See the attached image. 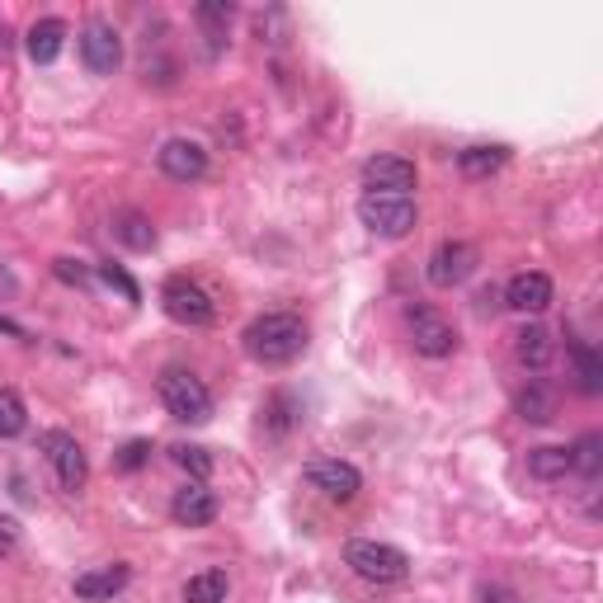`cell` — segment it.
Segmentation results:
<instances>
[{
  "label": "cell",
  "mask_w": 603,
  "mask_h": 603,
  "mask_svg": "<svg viewBox=\"0 0 603 603\" xmlns=\"http://www.w3.org/2000/svg\"><path fill=\"white\" fill-rule=\"evenodd\" d=\"M241 340H245V353H251L255 363L283 368V363L302 359V349H307V326H302V316H293V311H264L245 326Z\"/></svg>",
  "instance_id": "1"
},
{
  "label": "cell",
  "mask_w": 603,
  "mask_h": 603,
  "mask_svg": "<svg viewBox=\"0 0 603 603\" xmlns=\"http://www.w3.org/2000/svg\"><path fill=\"white\" fill-rule=\"evenodd\" d=\"M345 565L368 584H401L405 575H411V557H405L401 547L372 542V538H353L345 547Z\"/></svg>",
  "instance_id": "2"
},
{
  "label": "cell",
  "mask_w": 603,
  "mask_h": 603,
  "mask_svg": "<svg viewBox=\"0 0 603 603\" xmlns=\"http://www.w3.org/2000/svg\"><path fill=\"white\" fill-rule=\"evenodd\" d=\"M359 222L368 226L372 236L401 241V236L415 232L420 208H415V199H396V193H363V199H359Z\"/></svg>",
  "instance_id": "3"
},
{
  "label": "cell",
  "mask_w": 603,
  "mask_h": 603,
  "mask_svg": "<svg viewBox=\"0 0 603 603\" xmlns=\"http://www.w3.org/2000/svg\"><path fill=\"white\" fill-rule=\"evenodd\" d=\"M156 392H161L166 411L180 420V424H208V420H212V396H208V387L193 378V372H184V368H166L161 382H156Z\"/></svg>",
  "instance_id": "4"
},
{
  "label": "cell",
  "mask_w": 603,
  "mask_h": 603,
  "mask_svg": "<svg viewBox=\"0 0 603 603\" xmlns=\"http://www.w3.org/2000/svg\"><path fill=\"white\" fill-rule=\"evenodd\" d=\"M161 307H166V316H170L174 326H189V330H203V326L218 321V307H212V297H208L193 278H184V274L166 278Z\"/></svg>",
  "instance_id": "5"
},
{
  "label": "cell",
  "mask_w": 603,
  "mask_h": 603,
  "mask_svg": "<svg viewBox=\"0 0 603 603\" xmlns=\"http://www.w3.org/2000/svg\"><path fill=\"white\" fill-rule=\"evenodd\" d=\"M405 326H411L415 353H424V359H448V353L457 349L453 321L443 311H434V307H411V311H405Z\"/></svg>",
  "instance_id": "6"
},
{
  "label": "cell",
  "mask_w": 603,
  "mask_h": 603,
  "mask_svg": "<svg viewBox=\"0 0 603 603\" xmlns=\"http://www.w3.org/2000/svg\"><path fill=\"white\" fill-rule=\"evenodd\" d=\"M302 476H307L311 490H321L326 500H353L363 486V476L353 463H345V457H311L307 467H302Z\"/></svg>",
  "instance_id": "7"
},
{
  "label": "cell",
  "mask_w": 603,
  "mask_h": 603,
  "mask_svg": "<svg viewBox=\"0 0 603 603\" xmlns=\"http://www.w3.org/2000/svg\"><path fill=\"white\" fill-rule=\"evenodd\" d=\"M43 453H47L52 472H57L62 490L76 495V490L85 486V476H91V463H85V448H81V443L71 438L66 430H47V434H43Z\"/></svg>",
  "instance_id": "8"
},
{
  "label": "cell",
  "mask_w": 603,
  "mask_h": 603,
  "mask_svg": "<svg viewBox=\"0 0 603 603\" xmlns=\"http://www.w3.org/2000/svg\"><path fill=\"white\" fill-rule=\"evenodd\" d=\"M81 62L91 76H114L118 62H123V39H118V29L114 24H104V20H91L81 29Z\"/></svg>",
  "instance_id": "9"
},
{
  "label": "cell",
  "mask_w": 603,
  "mask_h": 603,
  "mask_svg": "<svg viewBox=\"0 0 603 603\" xmlns=\"http://www.w3.org/2000/svg\"><path fill=\"white\" fill-rule=\"evenodd\" d=\"M415 161H405V156H372L363 161V189L368 193H396V199H411L415 189Z\"/></svg>",
  "instance_id": "10"
},
{
  "label": "cell",
  "mask_w": 603,
  "mask_h": 603,
  "mask_svg": "<svg viewBox=\"0 0 603 603\" xmlns=\"http://www.w3.org/2000/svg\"><path fill=\"white\" fill-rule=\"evenodd\" d=\"M476 269V245L472 241H443L438 251L430 255V283L434 288H457V283H467Z\"/></svg>",
  "instance_id": "11"
},
{
  "label": "cell",
  "mask_w": 603,
  "mask_h": 603,
  "mask_svg": "<svg viewBox=\"0 0 603 603\" xmlns=\"http://www.w3.org/2000/svg\"><path fill=\"white\" fill-rule=\"evenodd\" d=\"M156 166H161L170 180L189 184V180H203V174H208V151L199 147V141H189V137H170L166 147L156 151Z\"/></svg>",
  "instance_id": "12"
},
{
  "label": "cell",
  "mask_w": 603,
  "mask_h": 603,
  "mask_svg": "<svg viewBox=\"0 0 603 603\" xmlns=\"http://www.w3.org/2000/svg\"><path fill=\"white\" fill-rule=\"evenodd\" d=\"M505 307L519 311V316H538V311H547V307H552V278L538 274V269L514 274L509 288H505Z\"/></svg>",
  "instance_id": "13"
},
{
  "label": "cell",
  "mask_w": 603,
  "mask_h": 603,
  "mask_svg": "<svg viewBox=\"0 0 603 603\" xmlns=\"http://www.w3.org/2000/svg\"><path fill=\"white\" fill-rule=\"evenodd\" d=\"M170 519L180 528H208L212 519H218V495H212L203 482H189L184 490H174Z\"/></svg>",
  "instance_id": "14"
},
{
  "label": "cell",
  "mask_w": 603,
  "mask_h": 603,
  "mask_svg": "<svg viewBox=\"0 0 603 603\" xmlns=\"http://www.w3.org/2000/svg\"><path fill=\"white\" fill-rule=\"evenodd\" d=\"M128 580H133V565L114 561V565H99V571H81L71 590H76V599H85V603H99V599H114V594L128 590Z\"/></svg>",
  "instance_id": "15"
},
{
  "label": "cell",
  "mask_w": 603,
  "mask_h": 603,
  "mask_svg": "<svg viewBox=\"0 0 603 603\" xmlns=\"http://www.w3.org/2000/svg\"><path fill=\"white\" fill-rule=\"evenodd\" d=\"M514 359H519L523 368L542 372L547 363L557 359V340H552V335H547L542 326H523L519 335H514Z\"/></svg>",
  "instance_id": "16"
},
{
  "label": "cell",
  "mask_w": 603,
  "mask_h": 603,
  "mask_svg": "<svg viewBox=\"0 0 603 603\" xmlns=\"http://www.w3.org/2000/svg\"><path fill=\"white\" fill-rule=\"evenodd\" d=\"M62 43H66V24L62 20H39L29 29V57L33 66H52L62 57Z\"/></svg>",
  "instance_id": "17"
},
{
  "label": "cell",
  "mask_w": 603,
  "mask_h": 603,
  "mask_svg": "<svg viewBox=\"0 0 603 603\" xmlns=\"http://www.w3.org/2000/svg\"><path fill=\"white\" fill-rule=\"evenodd\" d=\"M509 161V147H467L457 151V170L467 174V180H490L495 170H505Z\"/></svg>",
  "instance_id": "18"
},
{
  "label": "cell",
  "mask_w": 603,
  "mask_h": 603,
  "mask_svg": "<svg viewBox=\"0 0 603 603\" xmlns=\"http://www.w3.org/2000/svg\"><path fill=\"white\" fill-rule=\"evenodd\" d=\"M519 415L528 424H552L557 420V392L552 387H542V382H528L519 392Z\"/></svg>",
  "instance_id": "19"
},
{
  "label": "cell",
  "mask_w": 603,
  "mask_h": 603,
  "mask_svg": "<svg viewBox=\"0 0 603 603\" xmlns=\"http://www.w3.org/2000/svg\"><path fill=\"white\" fill-rule=\"evenodd\" d=\"M226 594H232L226 571H199L184 580V603H226Z\"/></svg>",
  "instance_id": "20"
},
{
  "label": "cell",
  "mask_w": 603,
  "mask_h": 603,
  "mask_svg": "<svg viewBox=\"0 0 603 603\" xmlns=\"http://www.w3.org/2000/svg\"><path fill=\"white\" fill-rule=\"evenodd\" d=\"M565 472H571V448H557V443H547V448L528 453V476H538V482H561Z\"/></svg>",
  "instance_id": "21"
},
{
  "label": "cell",
  "mask_w": 603,
  "mask_h": 603,
  "mask_svg": "<svg viewBox=\"0 0 603 603\" xmlns=\"http://www.w3.org/2000/svg\"><path fill=\"white\" fill-rule=\"evenodd\" d=\"M114 232H118V241L128 245V251H151V245H156V226L141 218V212H118Z\"/></svg>",
  "instance_id": "22"
},
{
  "label": "cell",
  "mask_w": 603,
  "mask_h": 603,
  "mask_svg": "<svg viewBox=\"0 0 603 603\" xmlns=\"http://www.w3.org/2000/svg\"><path fill=\"white\" fill-rule=\"evenodd\" d=\"M571 359H575V387H580L584 396H599L603 392V363H599V353L590 345H575Z\"/></svg>",
  "instance_id": "23"
},
{
  "label": "cell",
  "mask_w": 603,
  "mask_h": 603,
  "mask_svg": "<svg viewBox=\"0 0 603 603\" xmlns=\"http://www.w3.org/2000/svg\"><path fill=\"white\" fill-rule=\"evenodd\" d=\"M24 430H29V411H24L20 392L0 387V438H14V434H24Z\"/></svg>",
  "instance_id": "24"
},
{
  "label": "cell",
  "mask_w": 603,
  "mask_h": 603,
  "mask_svg": "<svg viewBox=\"0 0 603 603\" xmlns=\"http://www.w3.org/2000/svg\"><path fill=\"white\" fill-rule=\"evenodd\" d=\"M599 463H603V438L599 434H584L575 448H571V472H580V476H599Z\"/></svg>",
  "instance_id": "25"
},
{
  "label": "cell",
  "mask_w": 603,
  "mask_h": 603,
  "mask_svg": "<svg viewBox=\"0 0 603 603\" xmlns=\"http://www.w3.org/2000/svg\"><path fill=\"white\" fill-rule=\"evenodd\" d=\"M232 6H226V0H203V6H199V24L212 33V39H222V33H226V24H232Z\"/></svg>",
  "instance_id": "26"
},
{
  "label": "cell",
  "mask_w": 603,
  "mask_h": 603,
  "mask_svg": "<svg viewBox=\"0 0 603 603\" xmlns=\"http://www.w3.org/2000/svg\"><path fill=\"white\" fill-rule=\"evenodd\" d=\"M174 463H180L193 482H208L212 476V457H208V448H189V443H180V448H174Z\"/></svg>",
  "instance_id": "27"
},
{
  "label": "cell",
  "mask_w": 603,
  "mask_h": 603,
  "mask_svg": "<svg viewBox=\"0 0 603 603\" xmlns=\"http://www.w3.org/2000/svg\"><path fill=\"white\" fill-rule=\"evenodd\" d=\"M99 278L104 283H109V288H118L123 297H128V302H141V288H137V283L128 278V274H123L118 269V264H99Z\"/></svg>",
  "instance_id": "28"
},
{
  "label": "cell",
  "mask_w": 603,
  "mask_h": 603,
  "mask_svg": "<svg viewBox=\"0 0 603 603\" xmlns=\"http://www.w3.org/2000/svg\"><path fill=\"white\" fill-rule=\"evenodd\" d=\"M52 274H57L62 283H76V288H91V269H85L81 260H52Z\"/></svg>",
  "instance_id": "29"
},
{
  "label": "cell",
  "mask_w": 603,
  "mask_h": 603,
  "mask_svg": "<svg viewBox=\"0 0 603 603\" xmlns=\"http://www.w3.org/2000/svg\"><path fill=\"white\" fill-rule=\"evenodd\" d=\"M147 453H151V443H147V438H133L128 448L118 453V472H137L141 463H147Z\"/></svg>",
  "instance_id": "30"
},
{
  "label": "cell",
  "mask_w": 603,
  "mask_h": 603,
  "mask_svg": "<svg viewBox=\"0 0 603 603\" xmlns=\"http://www.w3.org/2000/svg\"><path fill=\"white\" fill-rule=\"evenodd\" d=\"M0 335H10V340H29V335H24V326H14L10 316H0Z\"/></svg>",
  "instance_id": "31"
},
{
  "label": "cell",
  "mask_w": 603,
  "mask_h": 603,
  "mask_svg": "<svg viewBox=\"0 0 603 603\" xmlns=\"http://www.w3.org/2000/svg\"><path fill=\"white\" fill-rule=\"evenodd\" d=\"M10 538H14V523H10V519H0V552L10 547Z\"/></svg>",
  "instance_id": "32"
},
{
  "label": "cell",
  "mask_w": 603,
  "mask_h": 603,
  "mask_svg": "<svg viewBox=\"0 0 603 603\" xmlns=\"http://www.w3.org/2000/svg\"><path fill=\"white\" fill-rule=\"evenodd\" d=\"M482 599H486V603H514V594H505V590H486Z\"/></svg>",
  "instance_id": "33"
}]
</instances>
